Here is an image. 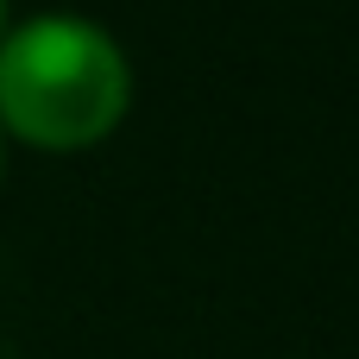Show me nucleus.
<instances>
[{
    "instance_id": "nucleus-2",
    "label": "nucleus",
    "mask_w": 359,
    "mask_h": 359,
    "mask_svg": "<svg viewBox=\"0 0 359 359\" xmlns=\"http://www.w3.org/2000/svg\"><path fill=\"white\" fill-rule=\"evenodd\" d=\"M6 32H13V19H6V0H0V38H6Z\"/></svg>"
},
{
    "instance_id": "nucleus-1",
    "label": "nucleus",
    "mask_w": 359,
    "mask_h": 359,
    "mask_svg": "<svg viewBox=\"0 0 359 359\" xmlns=\"http://www.w3.org/2000/svg\"><path fill=\"white\" fill-rule=\"evenodd\" d=\"M133 63L82 13H32L0 38V133L32 151H88L120 133Z\"/></svg>"
},
{
    "instance_id": "nucleus-3",
    "label": "nucleus",
    "mask_w": 359,
    "mask_h": 359,
    "mask_svg": "<svg viewBox=\"0 0 359 359\" xmlns=\"http://www.w3.org/2000/svg\"><path fill=\"white\" fill-rule=\"evenodd\" d=\"M0 170H6V133H0Z\"/></svg>"
}]
</instances>
